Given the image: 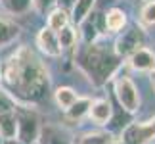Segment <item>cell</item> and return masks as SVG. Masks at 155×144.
Instances as JSON below:
<instances>
[{
	"label": "cell",
	"instance_id": "1",
	"mask_svg": "<svg viewBox=\"0 0 155 144\" xmlns=\"http://www.w3.org/2000/svg\"><path fill=\"white\" fill-rule=\"evenodd\" d=\"M0 87L14 102L37 104L50 91V73L29 46H19L0 65Z\"/></svg>",
	"mask_w": 155,
	"mask_h": 144
},
{
	"label": "cell",
	"instance_id": "2",
	"mask_svg": "<svg viewBox=\"0 0 155 144\" xmlns=\"http://www.w3.org/2000/svg\"><path fill=\"white\" fill-rule=\"evenodd\" d=\"M119 58L115 50H109L102 43H90L81 52V67L92 79L94 85H104L119 67Z\"/></svg>",
	"mask_w": 155,
	"mask_h": 144
},
{
	"label": "cell",
	"instance_id": "3",
	"mask_svg": "<svg viewBox=\"0 0 155 144\" xmlns=\"http://www.w3.org/2000/svg\"><path fill=\"white\" fill-rule=\"evenodd\" d=\"M17 115V136L21 144H37L40 136V119L37 111L27 106H15Z\"/></svg>",
	"mask_w": 155,
	"mask_h": 144
},
{
	"label": "cell",
	"instance_id": "4",
	"mask_svg": "<svg viewBox=\"0 0 155 144\" xmlns=\"http://www.w3.org/2000/svg\"><path fill=\"white\" fill-rule=\"evenodd\" d=\"M115 96L127 113H134L140 110V92L136 85L130 81V77L119 75L115 79Z\"/></svg>",
	"mask_w": 155,
	"mask_h": 144
},
{
	"label": "cell",
	"instance_id": "5",
	"mask_svg": "<svg viewBox=\"0 0 155 144\" xmlns=\"http://www.w3.org/2000/svg\"><path fill=\"white\" fill-rule=\"evenodd\" d=\"M155 139V123L153 119L147 123H130L124 127L121 140L124 144H150Z\"/></svg>",
	"mask_w": 155,
	"mask_h": 144
},
{
	"label": "cell",
	"instance_id": "6",
	"mask_svg": "<svg viewBox=\"0 0 155 144\" xmlns=\"http://www.w3.org/2000/svg\"><path fill=\"white\" fill-rule=\"evenodd\" d=\"M142 43H144V33H142V29L132 27V29H128V31H123L117 37L113 50H115V54L119 58H127L134 50H138L140 46H144Z\"/></svg>",
	"mask_w": 155,
	"mask_h": 144
},
{
	"label": "cell",
	"instance_id": "7",
	"mask_svg": "<svg viewBox=\"0 0 155 144\" xmlns=\"http://www.w3.org/2000/svg\"><path fill=\"white\" fill-rule=\"evenodd\" d=\"M37 44L38 48L42 50L46 56H52V58H58L61 56V46H59V39H58V33L52 31L50 27H44L40 29L38 35H37Z\"/></svg>",
	"mask_w": 155,
	"mask_h": 144
},
{
	"label": "cell",
	"instance_id": "8",
	"mask_svg": "<svg viewBox=\"0 0 155 144\" xmlns=\"http://www.w3.org/2000/svg\"><path fill=\"white\" fill-rule=\"evenodd\" d=\"M128 58H130L132 69H136V71H153L155 69V52H151L146 46H140Z\"/></svg>",
	"mask_w": 155,
	"mask_h": 144
},
{
	"label": "cell",
	"instance_id": "9",
	"mask_svg": "<svg viewBox=\"0 0 155 144\" xmlns=\"http://www.w3.org/2000/svg\"><path fill=\"white\" fill-rule=\"evenodd\" d=\"M100 23H104V19L100 17V14H92V12L79 23L81 29H82V39H84L86 44L96 43V39L100 37V33H102ZM104 29H105V27H104Z\"/></svg>",
	"mask_w": 155,
	"mask_h": 144
},
{
	"label": "cell",
	"instance_id": "10",
	"mask_svg": "<svg viewBox=\"0 0 155 144\" xmlns=\"http://www.w3.org/2000/svg\"><path fill=\"white\" fill-rule=\"evenodd\" d=\"M111 113H113V108L109 104L107 98H98L90 104V110H88V117L92 119L96 125H107L111 119Z\"/></svg>",
	"mask_w": 155,
	"mask_h": 144
},
{
	"label": "cell",
	"instance_id": "11",
	"mask_svg": "<svg viewBox=\"0 0 155 144\" xmlns=\"http://www.w3.org/2000/svg\"><path fill=\"white\" fill-rule=\"evenodd\" d=\"M19 31L21 29L14 19H10L8 15H0V48L14 43L19 37Z\"/></svg>",
	"mask_w": 155,
	"mask_h": 144
},
{
	"label": "cell",
	"instance_id": "12",
	"mask_svg": "<svg viewBox=\"0 0 155 144\" xmlns=\"http://www.w3.org/2000/svg\"><path fill=\"white\" fill-rule=\"evenodd\" d=\"M104 25L107 33H121V29L127 25V14L121 8H111L104 15Z\"/></svg>",
	"mask_w": 155,
	"mask_h": 144
},
{
	"label": "cell",
	"instance_id": "13",
	"mask_svg": "<svg viewBox=\"0 0 155 144\" xmlns=\"http://www.w3.org/2000/svg\"><path fill=\"white\" fill-rule=\"evenodd\" d=\"M38 142H40V144H71V140H67V136H65L59 129H56V127L40 129ZM38 142H37V144H38Z\"/></svg>",
	"mask_w": 155,
	"mask_h": 144
},
{
	"label": "cell",
	"instance_id": "14",
	"mask_svg": "<svg viewBox=\"0 0 155 144\" xmlns=\"http://www.w3.org/2000/svg\"><path fill=\"white\" fill-rule=\"evenodd\" d=\"M54 96H56V104L61 108L63 111H67L71 106L77 102V92L73 91V88H69V87H59L56 92H54Z\"/></svg>",
	"mask_w": 155,
	"mask_h": 144
},
{
	"label": "cell",
	"instance_id": "15",
	"mask_svg": "<svg viewBox=\"0 0 155 144\" xmlns=\"http://www.w3.org/2000/svg\"><path fill=\"white\" fill-rule=\"evenodd\" d=\"M65 25H69V12H65L61 8H54L48 14V27L52 31H61Z\"/></svg>",
	"mask_w": 155,
	"mask_h": 144
},
{
	"label": "cell",
	"instance_id": "16",
	"mask_svg": "<svg viewBox=\"0 0 155 144\" xmlns=\"http://www.w3.org/2000/svg\"><path fill=\"white\" fill-rule=\"evenodd\" d=\"M109 140H113L109 133H104V131H94V133H84V135L77 136L71 144H107Z\"/></svg>",
	"mask_w": 155,
	"mask_h": 144
},
{
	"label": "cell",
	"instance_id": "17",
	"mask_svg": "<svg viewBox=\"0 0 155 144\" xmlns=\"http://www.w3.org/2000/svg\"><path fill=\"white\" fill-rule=\"evenodd\" d=\"M94 4H96V0H77L75 6H73V10H71V17H73V21L81 23L92 12Z\"/></svg>",
	"mask_w": 155,
	"mask_h": 144
},
{
	"label": "cell",
	"instance_id": "18",
	"mask_svg": "<svg viewBox=\"0 0 155 144\" xmlns=\"http://www.w3.org/2000/svg\"><path fill=\"white\" fill-rule=\"evenodd\" d=\"M90 104H92L90 98H77V102H75V104L71 106L65 113H67L69 119H73V121H79L82 115H86V113H88V110H90Z\"/></svg>",
	"mask_w": 155,
	"mask_h": 144
},
{
	"label": "cell",
	"instance_id": "19",
	"mask_svg": "<svg viewBox=\"0 0 155 144\" xmlns=\"http://www.w3.org/2000/svg\"><path fill=\"white\" fill-rule=\"evenodd\" d=\"M58 39H59V46L63 50H73L77 46V33L71 25H65L61 31H58Z\"/></svg>",
	"mask_w": 155,
	"mask_h": 144
},
{
	"label": "cell",
	"instance_id": "20",
	"mask_svg": "<svg viewBox=\"0 0 155 144\" xmlns=\"http://www.w3.org/2000/svg\"><path fill=\"white\" fill-rule=\"evenodd\" d=\"M2 6L12 15H21L33 8V0H2Z\"/></svg>",
	"mask_w": 155,
	"mask_h": 144
},
{
	"label": "cell",
	"instance_id": "21",
	"mask_svg": "<svg viewBox=\"0 0 155 144\" xmlns=\"http://www.w3.org/2000/svg\"><path fill=\"white\" fill-rule=\"evenodd\" d=\"M140 21L142 25L151 27L155 25V0H147L140 10Z\"/></svg>",
	"mask_w": 155,
	"mask_h": 144
},
{
	"label": "cell",
	"instance_id": "22",
	"mask_svg": "<svg viewBox=\"0 0 155 144\" xmlns=\"http://www.w3.org/2000/svg\"><path fill=\"white\" fill-rule=\"evenodd\" d=\"M33 6L40 14H46V10H50L52 6H56V0H33Z\"/></svg>",
	"mask_w": 155,
	"mask_h": 144
},
{
	"label": "cell",
	"instance_id": "23",
	"mask_svg": "<svg viewBox=\"0 0 155 144\" xmlns=\"http://www.w3.org/2000/svg\"><path fill=\"white\" fill-rule=\"evenodd\" d=\"M75 2H77V0H56V6H58V8H61V10H65V12H69V14H71V10H73Z\"/></svg>",
	"mask_w": 155,
	"mask_h": 144
},
{
	"label": "cell",
	"instance_id": "24",
	"mask_svg": "<svg viewBox=\"0 0 155 144\" xmlns=\"http://www.w3.org/2000/svg\"><path fill=\"white\" fill-rule=\"evenodd\" d=\"M150 81H151V87H153V92H155V69L150 71Z\"/></svg>",
	"mask_w": 155,
	"mask_h": 144
},
{
	"label": "cell",
	"instance_id": "25",
	"mask_svg": "<svg viewBox=\"0 0 155 144\" xmlns=\"http://www.w3.org/2000/svg\"><path fill=\"white\" fill-rule=\"evenodd\" d=\"M2 144H21V142L17 140V139H12V140H4Z\"/></svg>",
	"mask_w": 155,
	"mask_h": 144
},
{
	"label": "cell",
	"instance_id": "26",
	"mask_svg": "<svg viewBox=\"0 0 155 144\" xmlns=\"http://www.w3.org/2000/svg\"><path fill=\"white\" fill-rule=\"evenodd\" d=\"M107 144H124V142H123V140H109Z\"/></svg>",
	"mask_w": 155,
	"mask_h": 144
},
{
	"label": "cell",
	"instance_id": "27",
	"mask_svg": "<svg viewBox=\"0 0 155 144\" xmlns=\"http://www.w3.org/2000/svg\"><path fill=\"white\" fill-rule=\"evenodd\" d=\"M153 123H155V119H153Z\"/></svg>",
	"mask_w": 155,
	"mask_h": 144
},
{
	"label": "cell",
	"instance_id": "28",
	"mask_svg": "<svg viewBox=\"0 0 155 144\" xmlns=\"http://www.w3.org/2000/svg\"><path fill=\"white\" fill-rule=\"evenodd\" d=\"M150 144H151V142H150Z\"/></svg>",
	"mask_w": 155,
	"mask_h": 144
}]
</instances>
